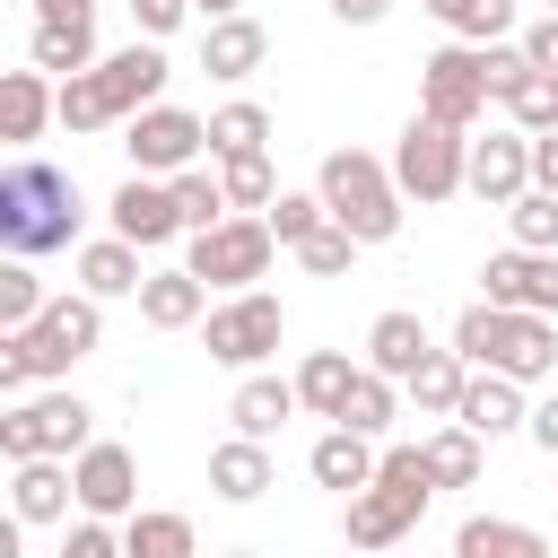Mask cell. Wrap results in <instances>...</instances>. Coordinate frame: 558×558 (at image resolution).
I'll return each instance as SVG.
<instances>
[{"label":"cell","instance_id":"16","mask_svg":"<svg viewBox=\"0 0 558 558\" xmlns=\"http://www.w3.org/2000/svg\"><path fill=\"white\" fill-rule=\"evenodd\" d=\"M70 497H78V471L70 462H9V514L17 523H61L70 514Z\"/></svg>","mask_w":558,"mask_h":558},{"label":"cell","instance_id":"31","mask_svg":"<svg viewBox=\"0 0 558 558\" xmlns=\"http://www.w3.org/2000/svg\"><path fill=\"white\" fill-rule=\"evenodd\" d=\"M349 384H357V366H349L340 349H314V357L296 366V401H305L314 418H340V401H349Z\"/></svg>","mask_w":558,"mask_h":558},{"label":"cell","instance_id":"36","mask_svg":"<svg viewBox=\"0 0 558 558\" xmlns=\"http://www.w3.org/2000/svg\"><path fill=\"white\" fill-rule=\"evenodd\" d=\"M262 218H270V235H279L288 253H296L305 235H323V227H331V209H323V192H279V201H270Z\"/></svg>","mask_w":558,"mask_h":558},{"label":"cell","instance_id":"52","mask_svg":"<svg viewBox=\"0 0 558 558\" xmlns=\"http://www.w3.org/2000/svg\"><path fill=\"white\" fill-rule=\"evenodd\" d=\"M549 17H558V0H549Z\"/></svg>","mask_w":558,"mask_h":558},{"label":"cell","instance_id":"45","mask_svg":"<svg viewBox=\"0 0 558 558\" xmlns=\"http://www.w3.org/2000/svg\"><path fill=\"white\" fill-rule=\"evenodd\" d=\"M532 445H541V453H549V462H558V384H549V401H541V410H532Z\"/></svg>","mask_w":558,"mask_h":558},{"label":"cell","instance_id":"47","mask_svg":"<svg viewBox=\"0 0 558 558\" xmlns=\"http://www.w3.org/2000/svg\"><path fill=\"white\" fill-rule=\"evenodd\" d=\"M35 17H96V0H35Z\"/></svg>","mask_w":558,"mask_h":558},{"label":"cell","instance_id":"30","mask_svg":"<svg viewBox=\"0 0 558 558\" xmlns=\"http://www.w3.org/2000/svg\"><path fill=\"white\" fill-rule=\"evenodd\" d=\"M218 183H227V209H235V218H262V209L279 201L270 148H253V157H218Z\"/></svg>","mask_w":558,"mask_h":558},{"label":"cell","instance_id":"51","mask_svg":"<svg viewBox=\"0 0 558 558\" xmlns=\"http://www.w3.org/2000/svg\"><path fill=\"white\" fill-rule=\"evenodd\" d=\"M227 558H253V549H227Z\"/></svg>","mask_w":558,"mask_h":558},{"label":"cell","instance_id":"26","mask_svg":"<svg viewBox=\"0 0 558 558\" xmlns=\"http://www.w3.org/2000/svg\"><path fill=\"white\" fill-rule=\"evenodd\" d=\"M270 480H279V471H270V445H253V436H227V445H209V488H218L227 506H253Z\"/></svg>","mask_w":558,"mask_h":558},{"label":"cell","instance_id":"43","mask_svg":"<svg viewBox=\"0 0 558 558\" xmlns=\"http://www.w3.org/2000/svg\"><path fill=\"white\" fill-rule=\"evenodd\" d=\"M26 384H35V366H26V349L0 331V401H26Z\"/></svg>","mask_w":558,"mask_h":558},{"label":"cell","instance_id":"15","mask_svg":"<svg viewBox=\"0 0 558 558\" xmlns=\"http://www.w3.org/2000/svg\"><path fill=\"white\" fill-rule=\"evenodd\" d=\"M113 235H122V244H140V253H157L166 235H183L174 183H157V174H131V183L113 192Z\"/></svg>","mask_w":558,"mask_h":558},{"label":"cell","instance_id":"25","mask_svg":"<svg viewBox=\"0 0 558 558\" xmlns=\"http://www.w3.org/2000/svg\"><path fill=\"white\" fill-rule=\"evenodd\" d=\"M44 122H61V87L44 70H9L0 78V140H35Z\"/></svg>","mask_w":558,"mask_h":558},{"label":"cell","instance_id":"35","mask_svg":"<svg viewBox=\"0 0 558 558\" xmlns=\"http://www.w3.org/2000/svg\"><path fill=\"white\" fill-rule=\"evenodd\" d=\"M427 471H436V488H471V480H480V436L445 418V427L427 436Z\"/></svg>","mask_w":558,"mask_h":558},{"label":"cell","instance_id":"7","mask_svg":"<svg viewBox=\"0 0 558 558\" xmlns=\"http://www.w3.org/2000/svg\"><path fill=\"white\" fill-rule=\"evenodd\" d=\"M488 105H497V87H488V52H480V44H445V52L418 61V113H427V122L471 131Z\"/></svg>","mask_w":558,"mask_h":558},{"label":"cell","instance_id":"42","mask_svg":"<svg viewBox=\"0 0 558 558\" xmlns=\"http://www.w3.org/2000/svg\"><path fill=\"white\" fill-rule=\"evenodd\" d=\"M131 17H140V35L157 44V35H174V26L192 17V0H131Z\"/></svg>","mask_w":558,"mask_h":558},{"label":"cell","instance_id":"50","mask_svg":"<svg viewBox=\"0 0 558 558\" xmlns=\"http://www.w3.org/2000/svg\"><path fill=\"white\" fill-rule=\"evenodd\" d=\"M340 558H366V549H340Z\"/></svg>","mask_w":558,"mask_h":558},{"label":"cell","instance_id":"34","mask_svg":"<svg viewBox=\"0 0 558 558\" xmlns=\"http://www.w3.org/2000/svg\"><path fill=\"white\" fill-rule=\"evenodd\" d=\"M262 140H270V113H262L253 96H235V105L209 113V157H253Z\"/></svg>","mask_w":558,"mask_h":558},{"label":"cell","instance_id":"32","mask_svg":"<svg viewBox=\"0 0 558 558\" xmlns=\"http://www.w3.org/2000/svg\"><path fill=\"white\" fill-rule=\"evenodd\" d=\"M462 392H471V366H462L453 349H427V366L410 375V401H418L427 418H453V410H462Z\"/></svg>","mask_w":558,"mask_h":558},{"label":"cell","instance_id":"6","mask_svg":"<svg viewBox=\"0 0 558 558\" xmlns=\"http://www.w3.org/2000/svg\"><path fill=\"white\" fill-rule=\"evenodd\" d=\"M392 183H401V201H453V192H471V140L445 131V122H427V113H410V131L392 140Z\"/></svg>","mask_w":558,"mask_h":558},{"label":"cell","instance_id":"33","mask_svg":"<svg viewBox=\"0 0 558 558\" xmlns=\"http://www.w3.org/2000/svg\"><path fill=\"white\" fill-rule=\"evenodd\" d=\"M392 375H375V366H357V384H349V401H340V418L331 427H349V436H392Z\"/></svg>","mask_w":558,"mask_h":558},{"label":"cell","instance_id":"24","mask_svg":"<svg viewBox=\"0 0 558 558\" xmlns=\"http://www.w3.org/2000/svg\"><path fill=\"white\" fill-rule=\"evenodd\" d=\"M296 410H305V401H296V384H279V375H244V384H235V401H227L235 436H253V445H270Z\"/></svg>","mask_w":558,"mask_h":558},{"label":"cell","instance_id":"22","mask_svg":"<svg viewBox=\"0 0 558 558\" xmlns=\"http://www.w3.org/2000/svg\"><path fill=\"white\" fill-rule=\"evenodd\" d=\"M148 288V270H140V244H122V235H96V244H78V296H140Z\"/></svg>","mask_w":558,"mask_h":558},{"label":"cell","instance_id":"49","mask_svg":"<svg viewBox=\"0 0 558 558\" xmlns=\"http://www.w3.org/2000/svg\"><path fill=\"white\" fill-rule=\"evenodd\" d=\"M427 17H445V26H462V17H471V0H427Z\"/></svg>","mask_w":558,"mask_h":558},{"label":"cell","instance_id":"19","mask_svg":"<svg viewBox=\"0 0 558 558\" xmlns=\"http://www.w3.org/2000/svg\"><path fill=\"white\" fill-rule=\"evenodd\" d=\"M453 427H471L480 445H497V436L532 427V410H523V384H514V375H471V392H462Z\"/></svg>","mask_w":558,"mask_h":558},{"label":"cell","instance_id":"28","mask_svg":"<svg viewBox=\"0 0 558 558\" xmlns=\"http://www.w3.org/2000/svg\"><path fill=\"white\" fill-rule=\"evenodd\" d=\"M453 558H549V541L532 523H506V514H471L453 532Z\"/></svg>","mask_w":558,"mask_h":558},{"label":"cell","instance_id":"27","mask_svg":"<svg viewBox=\"0 0 558 558\" xmlns=\"http://www.w3.org/2000/svg\"><path fill=\"white\" fill-rule=\"evenodd\" d=\"M262 61H270V35H262L253 17H218V26L201 35V70H209V78H253Z\"/></svg>","mask_w":558,"mask_h":558},{"label":"cell","instance_id":"14","mask_svg":"<svg viewBox=\"0 0 558 558\" xmlns=\"http://www.w3.org/2000/svg\"><path fill=\"white\" fill-rule=\"evenodd\" d=\"M471 192L480 201H497V209H514L523 192H532V131H488V140H471Z\"/></svg>","mask_w":558,"mask_h":558},{"label":"cell","instance_id":"8","mask_svg":"<svg viewBox=\"0 0 558 558\" xmlns=\"http://www.w3.org/2000/svg\"><path fill=\"white\" fill-rule=\"evenodd\" d=\"M270 253H279V235H270V218H227V227H209V235H192V253H183V270L201 279V288H253L262 270H270Z\"/></svg>","mask_w":558,"mask_h":558},{"label":"cell","instance_id":"46","mask_svg":"<svg viewBox=\"0 0 558 558\" xmlns=\"http://www.w3.org/2000/svg\"><path fill=\"white\" fill-rule=\"evenodd\" d=\"M384 9H392V0H331V17H340V26H375Z\"/></svg>","mask_w":558,"mask_h":558},{"label":"cell","instance_id":"5","mask_svg":"<svg viewBox=\"0 0 558 558\" xmlns=\"http://www.w3.org/2000/svg\"><path fill=\"white\" fill-rule=\"evenodd\" d=\"M96 445V410L78 401V392H26V401H9L0 410V453L9 462H78Z\"/></svg>","mask_w":558,"mask_h":558},{"label":"cell","instance_id":"9","mask_svg":"<svg viewBox=\"0 0 558 558\" xmlns=\"http://www.w3.org/2000/svg\"><path fill=\"white\" fill-rule=\"evenodd\" d=\"M279 331H288V305H279L270 288H244V296L209 305V331H201V349H209L218 366H262V357L279 349Z\"/></svg>","mask_w":558,"mask_h":558},{"label":"cell","instance_id":"18","mask_svg":"<svg viewBox=\"0 0 558 558\" xmlns=\"http://www.w3.org/2000/svg\"><path fill=\"white\" fill-rule=\"evenodd\" d=\"M427 349H436V340H427V323H418L410 305H392V314H375V323H366V366H375V375H392V384H410V375L427 366Z\"/></svg>","mask_w":558,"mask_h":558},{"label":"cell","instance_id":"4","mask_svg":"<svg viewBox=\"0 0 558 558\" xmlns=\"http://www.w3.org/2000/svg\"><path fill=\"white\" fill-rule=\"evenodd\" d=\"M314 192H323V209H331L357 244H392V235H401V183H392L384 157H366V148H331L323 174H314Z\"/></svg>","mask_w":558,"mask_h":558},{"label":"cell","instance_id":"48","mask_svg":"<svg viewBox=\"0 0 558 558\" xmlns=\"http://www.w3.org/2000/svg\"><path fill=\"white\" fill-rule=\"evenodd\" d=\"M192 9H201L209 26H218V17H244V0H192Z\"/></svg>","mask_w":558,"mask_h":558},{"label":"cell","instance_id":"23","mask_svg":"<svg viewBox=\"0 0 558 558\" xmlns=\"http://www.w3.org/2000/svg\"><path fill=\"white\" fill-rule=\"evenodd\" d=\"M140 323H148V331H192V323H209V288H201L192 270H148Z\"/></svg>","mask_w":558,"mask_h":558},{"label":"cell","instance_id":"44","mask_svg":"<svg viewBox=\"0 0 558 558\" xmlns=\"http://www.w3.org/2000/svg\"><path fill=\"white\" fill-rule=\"evenodd\" d=\"M532 192H549V201H558V131H541V140H532Z\"/></svg>","mask_w":558,"mask_h":558},{"label":"cell","instance_id":"40","mask_svg":"<svg viewBox=\"0 0 558 558\" xmlns=\"http://www.w3.org/2000/svg\"><path fill=\"white\" fill-rule=\"evenodd\" d=\"M61 558H131V549H122V532H113V523H96V514H78V523L61 532Z\"/></svg>","mask_w":558,"mask_h":558},{"label":"cell","instance_id":"39","mask_svg":"<svg viewBox=\"0 0 558 558\" xmlns=\"http://www.w3.org/2000/svg\"><path fill=\"white\" fill-rule=\"evenodd\" d=\"M296 262H305V270H314V279H340V270H349V262H357V235H349V227H340V218H331V227H323V235H305V244H296Z\"/></svg>","mask_w":558,"mask_h":558},{"label":"cell","instance_id":"3","mask_svg":"<svg viewBox=\"0 0 558 558\" xmlns=\"http://www.w3.org/2000/svg\"><path fill=\"white\" fill-rule=\"evenodd\" d=\"M78 235V183L44 157H17L0 174V244L9 262H35V253H61Z\"/></svg>","mask_w":558,"mask_h":558},{"label":"cell","instance_id":"20","mask_svg":"<svg viewBox=\"0 0 558 558\" xmlns=\"http://www.w3.org/2000/svg\"><path fill=\"white\" fill-rule=\"evenodd\" d=\"M375 436H349V427H323L314 436V453H305V471H314V488H340V497H357V488H375Z\"/></svg>","mask_w":558,"mask_h":558},{"label":"cell","instance_id":"10","mask_svg":"<svg viewBox=\"0 0 558 558\" xmlns=\"http://www.w3.org/2000/svg\"><path fill=\"white\" fill-rule=\"evenodd\" d=\"M122 148H131V174L174 183V174H192V157L209 148V122L183 113V105H148L140 122H122Z\"/></svg>","mask_w":558,"mask_h":558},{"label":"cell","instance_id":"38","mask_svg":"<svg viewBox=\"0 0 558 558\" xmlns=\"http://www.w3.org/2000/svg\"><path fill=\"white\" fill-rule=\"evenodd\" d=\"M506 218H514V244H523V253H558V201H549V192H523Z\"/></svg>","mask_w":558,"mask_h":558},{"label":"cell","instance_id":"1","mask_svg":"<svg viewBox=\"0 0 558 558\" xmlns=\"http://www.w3.org/2000/svg\"><path fill=\"white\" fill-rule=\"evenodd\" d=\"M166 52L140 35V44H122V52H105L96 70H78V78H61V122L70 131H113V122H140L148 105H166Z\"/></svg>","mask_w":558,"mask_h":558},{"label":"cell","instance_id":"12","mask_svg":"<svg viewBox=\"0 0 558 558\" xmlns=\"http://www.w3.org/2000/svg\"><path fill=\"white\" fill-rule=\"evenodd\" d=\"M480 296H488V305H506V314H558V253H523V244L488 253Z\"/></svg>","mask_w":558,"mask_h":558},{"label":"cell","instance_id":"17","mask_svg":"<svg viewBox=\"0 0 558 558\" xmlns=\"http://www.w3.org/2000/svg\"><path fill=\"white\" fill-rule=\"evenodd\" d=\"M418 514H427V497H410V488H384V480H375V488H357V497H349V549H392Z\"/></svg>","mask_w":558,"mask_h":558},{"label":"cell","instance_id":"41","mask_svg":"<svg viewBox=\"0 0 558 558\" xmlns=\"http://www.w3.org/2000/svg\"><path fill=\"white\" fill-rule=\"evenodd\" d=\"M514 44H523V61H532V70H549V78H558V17H532Z\"/></svg>","mask_w":558,"mask_h":558},{"label":"cell","instance_id":"2","mask_svg":"<svg viewBox=\"0 0 558 558\" xmlns=\"http://www.w3.org/2000/svg\"><path fill=\"white\" fill-rule=\"evenodd\" d=\"M453 357L471 375H514V384H558V331L549 314H506V305H462L453 323Z\"/></svg>","mask_w":558,"mask_h":558},{"label":"cell","instance_id":"11","mask_svg":"<svg viewBox=\"0 0 558 558\" xmlns=\"http://www.w3.org/2000/svg\"><path fill=\"white\" fill-rule=\"evenodd\" d=\"M9 340L26 349L35 375H70V366L105 340V314H96V296H52V305H44L26 331H9Z\"/></svg>","mask_w":558,"mask_h":558},{"label":"cell","instance_id":"21","mask_svg":"<svg viewBox=\"0 0 558 558\" xmlns=\"http://www.w3.org/2000/svg\"><path fill=\"white\" fill-rule=\"evenodd\" d=\"M26 61H35V70H61V78L96 70V61H105V52H96V17H35Z\"/></svg>","mask_w":558,"mask_h":558},{"label":"cell","instance_id":"13","mask_svg":"<svg viewBox=\"0 0 558 558\" xmlns=\"http://www.w3.org/2000/svg\"><path fill=\"white\" fill-rule=\"evenodd\" d=\"M70 471H78V514H96V523H113V514L131 523L140 514V462H131V445H105L96 436Z\"/></svg>","mask_w":558,"mask_h":558},{"label":"cell","instance_id":"29","mask_svg":"<svg viewBox=\"0 0 558 558\" xmlns=\"http://www.w3.org/2000/svg\"><path fill=\"white\" fill-rule=\"evenodd\" d=\"M122 549H131V558H201L192 514H174V506H140V514L122 523Z\"/></svg>","mask_w":558,"mask_h":558},{"label":"cell","instance_id":"37","mask_svg":"<svg viewBox=\"0 0 558 558\" xmlns=\"http://www.w3.org/2000/svg\"><path fill=\"white\" fill-rule=\"evenodd\" d=\"M44 305H52V296H44V279H35L26 262H0V331H26Z\"/></svg>","mask_w":558,"mask_h":558}]
</instances>
